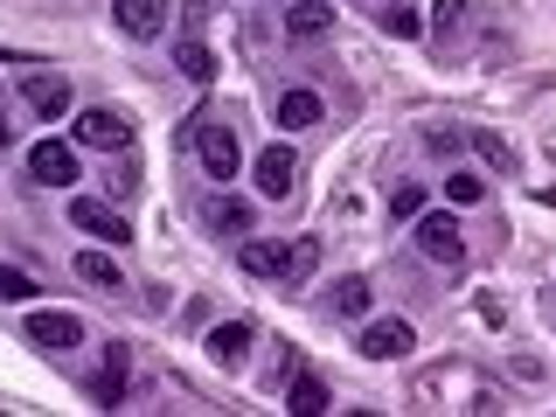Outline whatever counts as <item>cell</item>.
I'll list each match as a JSON object with an SVG mask.
<instances>
[{"mask_svg":"<svg viewBox=\"0 0 556 417\" xmlns=\"http://www.w3.org/2000/svg\"><path fill=\"white\" fill-rule=\"evenodd\" d=\"M28 341L35 348H49V355H70V348H84V320L77 313H28Z\"/></svg>","mask_w":556,"mask_h":417,"instance_id":"9c48e42d","label":"cell"},{"mask_svg":"<svg viewBox=\"0 0 556 417\" xmlns=\"http://www.w3.org/2000/svg\"><path fill=\"white\" fill-rule=\"evenodd\" d=\"M327 28H334V0H292V8H286V35H292V42H320Z\"/></svg>","mask_w":556,"mask_h":417,"instance_id":"8fae6325","label":"cell"},{"mask_svg":"<svg viewBox=\"0 0 556 417\" xmlns=\"http://www.w3.org/2000/svg\"><path fill=\"white\" fill-rule=\"evenodd\" d=\"M390 216H396V223H417V216H425V188H417V181L390 188Z\"/></svg>","mask_w":556,"mask_h":417,"instance_id":"7402d4cb","label":"cell"},{"mask_svg":"<svg viewBox=\"0 0 556 417\" xmlns=\"http://www.w3.org/2000/svg\"><path fill=\"white\" fill-rule=\"evenodd\" d=\"M278 126H286V132L320 126V98H313V91H286V98H278Z\"/></svg>","mask_w":556,"mask_h":417,"instance_id":"9a60e30c","label":"cell"},{"mask_svg":"<svg viewBox=\"0 0 556 417\" xmlns=\"http://www.w3.org/2000/svg\"><path fill=\"white\" fill-rule=\"evenodd\" d=\"M91 396H98V404H104V410H112V404H118V396H126V376H118V369H104V376L91 382Z\"/></svg>","mask_w":556,"mask_h":417,"instance_id":"cb8c5ba5","label":"cell"},{"mask_svg":"<svg viewBox=\"0 0 556 417\" xmlns=\"http://www.w3.org/2000/svg\"><path fill=\"white\" fill-rule=\"evenodd\" d=\"M486 195V174H473V167H459V174H445V202H459V208H473Z\"/></svg>","mask_w":556,"mask_h":417,"instance_id":"44dd1931","label":"cell"},{"mask_svg":"<svg viewBox=\"0 0 556 417\" xmlns=\"http://www.w3.org/2000/svg\"><path fill=\"white\" fill-rule=\"evenodd\" d=\"M286 410H292V417H320V410H334V396H327V382H320V376H292Z\"/></svg>","mask_w":556,"mask_h":417,"instance_id":"5bb4252c","label":"cell"},{"mask_svg":"<svg viewBox=\"0 0 556 417\" xmlns=\"http://www.w3.org/2000/svg\"><path fill=\"white\" fill-rule=\"evenodd\" d=\"M251 341H257V327H251V320H223L216 334H208V355H216L223 369H237V362L251 355Z\"/></svg>","mask_w":556,"mask_h":417,"instance_id":"4fadbf2b","label":"cell"},{"mask_svg":"<svg viewBox=\"0 0 556 417\" xmlns=\"http://www.w3.org/2000/svg\"><path fill=\"white\" fill-rule=\"evenodd\" d=\"M382 28H390V35H404V42H410V35H425V22H417L410 8H390V14H382Z\"/></svg>","mask_w":556,"mask_h":417,"instance_id":"d4e9b609","label":"cell"},{"mask_svg":"<svg viewBox=\"0 0 556 417\" xmlns=\"http://www.w3.org/2000/svg\"><path fill=\"white\" fill-rule=\"evenodd\" d=\"M431 14H439V22H431V28H439V35H452V28H459V14H466V0H439V8H431Z\"/></svg>","mask_w":556,"mask_h":417,"instance_id":"484cf974","label":"cell"},{"mask_svg":"<svg viewBox=\"0 0 556 417\" xmlns=\"http://www.w3.org/2000/svg\"><path fill=\"white\" fill-rule=\"evenodd\" d=\"M334 313L341 320H362V313H369V278H355V271L334 278Z\"/></svg>","mask_w":556,"mask_h":417,"instance_id":"d6986e66","label":"cell"},{"mask_svg":"<svg viewBox=\"0 0 556 417\" xmlns=\"http://www.w3.org/2000/svg\"><path fill=\"white\" fill-rule=\"evenodd\" d=\"M77 147L126 153V147H132V118L112 112V104H84V112H77Z\"/></svg>","mask_w":556,"mask_h":417,"instance_id":"7a4b0ae2","label":"cell"},{"mask_svg":"<svg viewBox=\"0 0 556 417\" xmlns=\"http://www.w3.org/2000/svg\"><path fill=\"white\" fill-rule=\"evenodd\" d=\"M77 278H84V286H98V292H126V271H118L104 251H84L77 257Z\"/></svg>","mask_w":556,"mask_h":417,"instance_id":"e0dca14e","label":"cell"},{"mask_svg":"<svg viewBox=\"0 0 556 417\" xmlns=\"http://www.w3.org/2000/svg\"><path fill=\"white\" fill-rule=\"evenodd\" d=\"M167 0H112V22L132 35V42H161L167 35Z\"/></svg>","mask_w":556,"mask_h":417,"instance_id":"52a82bcc","label":"cell"},{"mask_svg":"<svg viewBox=\"0 0 556 417\" xmlns=\"http://www.w3.org/2000/svg\"><path fill=\"white\" fill-rule=\"evenodd\" d=\"M355 348H362L369 362H404L410 348H417V327H410V320H369Z\"/></svg>","mask_w":556,"mask_h":417,"instance_id":"8992f818","label":"cell"},{"mask_svg":"<svg viewBox=\"0 0 556 417\" xmlns=\"http://www.w3.org/2000/svg\"><path fill=\"white\" fill-rule=\"evenodd\" d=\"M251 174H257V195H265V202H286V195H292V181H300V153L271 139V147L251 161Z\"/></svg>","mask_w":556,"mask_h":417,"instance_id":"277c9868","label":"cell"},{"mask_svg":"<svg viewBox=\"0 0 556 417\" xmlns=\"http://www.w3.org/2000/svg\"><path fill=\"white\" fill-rule=\"evenodd\" d=\"M208 230L251 237V202H243V195H216V202H208Z\"/></svg>","mask_w":556,"mask_h":417,"instance_id":"2e32d148","label":"cell"},{"mask_svg":"<svg viewBox=\"0 0 556 417\" xmlns=\"http://www.w3.org/2000/svg\"><path fill=\"white\" fill-rule=\"evenodd\" d=\"M286 257H292V243H271V237H251L237 251V265L251 271V278H278V286H286Z\"/></svg>","mask_w":556,"mask_h":417,"instance_id":"7c38bea8","label":"cell"},{"mask_svg":"<svg viewBox=\"0 0 556 417\" xmlns=\"http://www.w3.org/2000/svg\"><path fill=\"white\" fill-rule=\"evenodd\" d=\"M22 98H28V112L35 118H49V126H56V118H70V77H56V70H28L22 77Z\"/></svg>","mask_w":556,"mask_h":417,"instance_id":"5b68a950","label":"cell"},{"mask_svg":"<svg viewBox=\"0 0 556 417\" xmlns=\"http://www.w3.org/2000/svg\"><path fill=\"white\" fill-rule=\"evenodd\" d=\"M174 70H181L188 84H208V77H216V56H208V42H195V35H188V42L174 49Z\"/></svg>","mask_w":556,"mask_h":417,"instance_id":"ac0fdd59","label":"cell"},{"mask_svg":"<svg viewBox=\"0 0 556 417\" xmlns=\"http://www.w3.org/2000/svg\"><path fill=\"white\" fill-rule=\"evenodd\" d=\"M320 271V237H292V257H286V286H306Z\"/></svg>","mask_w":556,"mask_h":417,"instance_id":"ffe728a7","label":"cell"},{"mask_svg":"<svg viewBox=\"0 0 556 417\" xmlns=\"http://www.w3.org/2000/svg\"><path fill=\"white\" fill-rule=\"evenodd\" d=\"M410 237H417V251H425L431 265H445V271L466 265V230H459V216H445V208H425V216L410 223Z\"/></svg>","mask_w":556,"mask_h":417,"instance_id":"6da1fadb","label":"cell"},{"mask_svg":"<svg viewBox=\"0 0 556 417\" xmlns=\"http://www.w3.org/2000/svg\"><path fill=\"white\" fill-rule=\"evenodd\" d=\"M28 174L42 188H70V181H77V147H63V139H35V147H28Z\"/></svg>","mask_w":556,"mask_h":417,"instance_id":"ba28073f","label":"cell"},{"mask_svg":"<svg viewBox=\"0 0 556 417\" xmlns=\"http://www.w3.org/2000/svg\"><path fill=\"white\" fill-rule=\"evenodd\" d=\"M35 292H42V286H35V278H28V271H14V265H0V300H14V306H22V300H35Z\"/></svg>","mask_w":556,"mask_h":417,"instance_id":"603a6c76","label":"cell"},{"mask_svg":"<svg viewBox=\"0 0 556 417\" xmlns=\"http://www.w3.org/2000/svg\"><path fill=\"white\" fill-rule=\"evenodd\" d=\"M0 112H8V104H0Z\"/></svg>","mask_w":556,"mask_h":417,"instance_id":"4316f807","label":"cell"},{"mask_svg":"<svg viewBox=\"0 0 556 417\" xmlns=\"http://www.w3.org/2000/svg\"><path fill=\"white\" fill-rule=\"evenodd\" d=\"M195 153H202L208 181H237V167H243V147H237V132L223 126V118H202V126H195Z\"/></svg>","mask_w":556,"mask_h":417,"instance_id":"3957f363","label":"cell"},{"mask_svg":"<svg viewBox=\"0 0 556 417\" xmlns=\"http://www.w3.org/2000/svg\"><path fill=\"white\" fill-rule=\"evenodd\" d=\"M70 223H77V230H91V237H104V243H132V223L118 216L112 202H91V195H77V202H70Z\"/></svg>","mask_w":556,"mask_h":417,"instance_id":"30bf717a","label":"cell"}]
</instances>
